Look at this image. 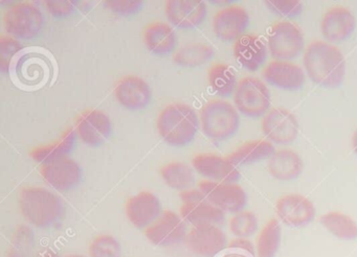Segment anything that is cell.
I'll return each instance as SVG.
<instances>
[{
	"mask_svg": "<svg viewBox=\"0 0 357 257\" xmlns=\"http://www.w3.org/2000/svg\"><path fill=\"white\" fill-rule=\"evenodd\" d=\"M307 77L321 87L337 88L346 75L344 54L333 44L313 41L308 44L303 56Z\"/></svg>",
	"mask_w": 357,
	"mask_h": 257,
	"instance_id": "6da1fadb",
	"label": "cell"
},
{
	"mask_svg": "<svg viewBox=\"0 0 357 257\" xmlns=\"http://www.w3.org/2000/svg\"><path fill=\"white\" fill-rule=\"evenodd\" d=\"M199 125L195 109L181 102L165 107L156 120L158 134L171 146H185L193 141Z\"/></svg>",
	"mask_w": 357,
	"mask_h": 257,
	"instance_id": "7a4b0ae2",
	"label": "cell"
},
{
	"mask_svg": "<svg viewBox=\"0 0 357 257\" xmlns=\"http://www.w3.org/2000/svg\"><path fill=\"white\" fill-rule=\"evenodd\" d=\"M18 205L26 221L38 228L52 227L61 219L64 213L61 198L40 186L22 188L18 196Z\"/></svg>",
	"mask_w": 357,
	"mask_h": 257,
	"instance_id": "3957f363",
	"label": "cell"
},
{
	"mask_svg": "<svg viewBox=\"0 0 357 257\" xmlns=\"http://www.w3.org/2000/svg\"><path fill=\"white\" fill-rule=\"evenodd\" d=\"M199 123L206 137L223 141L235 135L239 129V112L227 100H211L200 110Z\"/></svg>",
	"mask_w": 357,
	"mask_h": 257,
	"instance_id": "277c9868",
	"label": "cell"
},
{
	"mask_svg": "<svg viewBox=\"0 0 357 257\" xmlns=\"http://www.w3.org/2000/svg\"><path fill=\"white\" fill-rule=\"evenodd\" d=\"M6 33L16 39L29 40L43 31L45 15L36 3L18 1L10 4L3 14Z\"/></svg>",
	"mask_w": 357,
	"mask_h": 257,
	"instance_id": "5b68a950",
	"label": "cell"
},
{
	"mask_svg": "<svg viewBox=\"0 0 357 257\" xmlns=\"http://www.w3.org/2000/svg\"><path fill=\"white\" fill-rule=\"evenodd\" d=\"M234 106L238 112L248 117H259L268 112L271 91L258 77H244L238 81L233 94Z\"/></svg>",
	"mask_w": 357,
	"mask_h": 257,
	"instance_id": "8992f818",
	"label": "cell"
},
{
	"mask_svg": "<svg viewBox=\"0 0 357 257\" xmlns=\"http://www.w3.org/2000/svg\"><path fill=\"white\" fill-rule=\"evenodd\" d=\"M302 31L296 23L281 20L273 23L267 35V48L275 60L290 61L304 50Z\"/></svg>",
	"mask_w": 357,
	"mask_h": 257,
	"instance_id": "52a82bcc",
	"label": "cell"
},
{
	"mask_svg": "<svg viewBox=\"0 0 357 257\" xmlns=\"http://www.w3.org/2000/svg\"><path fill=\"white\" fill-rule=\"evenodd\" d=\"M181 200V217L194 227L202 225H220L225 212L217 208L199 188H191L179 194Z\"/></svg>",
	"mask_w": 357,
	"mask_h": 257,
	"instance_id": "ba28073f",
	"label": "cell"
},
{
	"mask_svg": "<svg viewBox=\"0 0 357 257\" xmlns=\"http://www.w3.org/2000/svg\"><path fill=\"white\" fill-rule=\"evenodd\" d=\"M198 188L213 205L223 212H240L248 203L245 190L237 183H221L202 180L198 183Z\"/></svg>",
	"mask_w": 357,
	"mask_h": 257,
	"instance_id": "9c48e42d",
	"label": "cell"
},
{
	"mask_svg": "<svg viewBox=\"0 0 357 257\" xmlns=\"http://www.w3.org/2000/svg\"><path fill=\"white\" fill-rule=\"evenodd\" d=\"M263 134L271 143L289 144L298 135V121L296 115L281 107L273 108L261 121Z\"/></svg>",
	"mask_w": 357,
	"mask_h": 257,
	"instance_id": "30bf717a",
	"label": "cell"
},
{
	"mask_svg": "<svg viewBox=\"0 0 357 257\" xmlns=\"http://www.w3.org/2000/svg\"><path fill=\"white\" fill-rule=\"evenodd\" d=\"M185 246L199 257H214L227 247V234L217 225L193 227L185 236Z\"/></svg>",
	"mask_w": 357,
	"mask_h": 257,
	"instance_id": "8fae6325",
	"label": "cell"
},
{
	"mask_svg": "<svg viewBox=\"0 0 357 257\" xmlns=\"http://www.w3.org/2000/svg\"><path fill=\"white\" fill-rule=\"evenodd\" d=\"M145 236L155 246L170 247L185 240L187 226L181 215L172 210L162 211L155 221L145 229Z\"/></svg>",
	"mask_w": 357,
	"mask_h": 257,
	"instance_id": "7c38bea8",
	"label": "cell"
},
{
	"mask_svg": "<svg viewBox=\"0 0 357 257\" xmlns=\"http://www.w3.org/2000/svg\"><path fill=\"white\" fill-rule=\"evenodd\" d=\"M112 130V119L99 109L84 111L76 119V135L89 146L103 143L109 137Z\"/></svg>",
	"mask_w": 357,
	"mask_h": 257,
	"instance_id": "4fadbf2b",
	"label": "cell"
},
{
	"mask_svg": "<svg viewBox=\"0 0 357 257\" xmlns=\"http://www.w3.org/2000/svg\"><path fill=\"white\" fill-rule=\"evenodd\" d=\"M250 24V15L239 4H231L217 10L213 17V31L223 41H236L244 35Z\"/></svg>",
	"mask_w": 357,
	"mask_h": 257,
	"instance_id": "5bb4252c",
	"label": "cell"
},
{
	"mask_svg": "<svg viewBox=\"0 0 357 257\" xmlns=\"http://www.w3.org/2000/svg\"><path fill=\"white\" fill-rule=\"evenodd\" d=\"M194 169L210 181L237 183L241 178L238 166L227 159L214 153H202L192 159Z\"/></svg>",
	"mask_w": 357,
	"mask_h": 257,
	"instance_id": "9a60e30c",
	"label": "cell"
},
{
	"mask_svg": "<svg viewBox=\"0 0 357 257\" xmlns=\"http://www.w3.org/2000/svg\"><path fill=\"white\" fill-rule=\"evenodd\" d=\"M279 219L292 228L305 227L314 219L315 207L309 198L298 194L281 196L275 205Z\"/></svg>",
	"mask_w": 357,
	"mask_h": 257,
	"instance_id": "2e32d148",
	"label": "cell"
},
{
	"mask_svg": "<svg viewBox=\"0 0 357 257\" xmlns=\"http://www.w3.org/2000/svg\"><path fill=\"white\" fill-rule=\"evenodd\" d=\"M262 77L273 87L286 91L301 89L306 81L304 69L290 61H271L263 68Z\"/></svg>",
	"mask_w": 357,
	"mask_h": 257,
	"instance_id": "e0dca14e",
	"label": "cell"
},
{
	"mask_svg": "<svg viewBox=\"0 0 357 257\" xmlns=\"http://www.w3.org/2000/svg\"><path fill=\"white\" fill-rule=\"evenodd\" d=\"M164 10L169 22L181 29H195L208 14L206 4L200 0H169Z\"/></svg>",
	"mask_w": 357,
	"mask_h": 257,
	"instance_id": "ac0fdd59",
	"label": "cell"
},
{
	"mask_svg": "<svg viewBox=\"0 0 357 257\" xmlns=\"http://www.w3.org/2000/svg\"><path fill=\"white\" fill-rule=\"evenodd\" d=\"M114 98L119 104L131 111L142 110L152 100L149 84L139 75H126L116 83Z\"/></svg>",
	"mask_w": 357,
	"mask_h": 257,
	"instance_id": "d6986e66",
	"label": "cell"
},
{
	"mask_svg": "<svg viewBox=\"0 0 357 257\" xmlns=\"http://www.w3.org/2000/svg\"><path fill=\"white\" fill-rule=\"evenodd\" d=\"M125 210L133 226L146 229L162 215V203L152 192H141L127 200Z\"/></svg>",
	"mask_w": 357,
	"mask_h": 257,
	"instance_id": "ffe728a7",
	"label": "cell"
},
{
	"mask_svg": "<svg viewBox=\"0 0 357 257\" xmlns=\"http://www.w3.org/2000/svg\"><path fill=\"white\" fill-rule=\"evenodd\" d=\"M40 173L51 187L59 192L72 189L82 177L80 165L68 157L41 165Z\"/></svg>",
	"mask_w": 357,
	"mask_h": 257,
	"instance_id": "44dd1931",
	"label": "cell"
},
{
	"mask_svg": "<svg viewBox=\"0 0 357 257\" xmlns=\"http://www.w3.org/2000/svg\"><path fill=\"white\" fill-rule=\"evenodd\" d=\"M356 29V19L344 6L326 10L321 21V33L329 43H337L351 37Z\"/></svg>",
	"mask_w": 357,
	"mask_h": 257,
	"instance_id": "7402d4cb",
	"label": "cell"
},
{
	"mask_svg": "<svg viewBox=\"0 0 357 257\" xmlns=\"http://www.w3.org/2000/svg\"><path fill=\"white\" fill-rule=\"evenodd\" d=\"M233 52L237 62L248 71L258 70L268 56L267 44L252 33H244L236 40Z\"/></svg>",
	"mask_w": 357,
	"mask_h": 257,
	"instance_id": "603a6c76",
	"label": "cell"
},
{
	"mask_svg": "<svg viewBox=\"0 0 357 257\" xmlns=\"http://www.w3.org/2000/svg\"><path fill=\"white\" fill-rule=\"evenodd\" d=\"M267 169L275 179L280 181H291L302 173L304 163L296 150L282 148L275 150V153L267 159Z\"/></svg>",
	"mask_w": 357,
	"mask_h": 257,
	"instance_id": "cb8c5ba5",
	"label": "cell"
},
{
	"mask_svg": "<svg viewBox=\"0 0 357 257\" xmlns=\"http://www.w3.org/2000/svg\"><path fill=\"white\" fill-rule=\"evenodd\" d=\"M143 41L149 52L166 54L174 49L177 36L174 29L162 21L148 23L143 29Z\"/></svg>",
	"mask_w": 357,
	"mask_h": 257,
	"instance_id": "d4e9b609",
	"label": "cell"
},
{
	"mask_svg": "<svg viewBox=\"0 0 357 257\" xmlns=\"http://www.w3.org/2000/svg\"><path fill=\"white\" fill-rule=\"evenodd\" d=\"M75 140H76V132L70 127L66 130L58 139L31 150V158L40 163L41 165L66 158L74 148Z\"/></svg>",
	"mask_w": 357,
	"mask_h": 257,
	"instance_id": "484cf974",
	"label": "cell"
},
{
	"mask_svg": "<svg viewBox=\"0 0 357 257\" xmlns=\"http://www.w3.org/2000/svg\"><path fill=\"white\" fill-rule=\"evenodd\" d=\"M275 150V146L269 140H250L227 155V159L236 166L252 164L268 159Z\"/></svg>",
	"mask_w": 357,
	"mask_h": 257,
	"instance_id": "4316f807",
	"label": "cell"
},
{
	"mask_svg": "<svg viewBox=\"0 0 357 257\" xmlns=\"http://www.w3.org/2000/svg\"><path fill=\"white\" fill-rule=\"evenodd\" d=\"M160 175L169 187L181 192L191 189L195 184L193 167L183 161L165 163L160 169Z\"/></svg>",
	"mask_w": 357,
	"mask_h": 257,
	"instance_id": "83f0119b",
	"label": "cell"
},
{
	"mask_svg": "<svg viewBox=\"0 0 357 257\" xmlns=\"http://www.w3.org/2000/svg\"><path fill=\"white\" fill-rule=\"evenodd\" d=\"M215 49L212 45L204 42H193L176 48L172 59L175 64L183 67L202 66L206 64L214 56Z\"/></svg>",
	"mask_w": 357,
	"mask_h": 257,
	"instance_id": "f1b7e54d",
	"label": "cell"
},
{
	"mask_svg": "<svg viewBox=\"0 0 357 257\" xmlns=\"http://www.w3.org/2000/svg\"><path fill=\"white\" fill-rule=\"evenodd\" d=\"M321 225L342 240L357 238V224L352 217L340 211H330L319 217Z\"/></svg>",
	"mask_w": 357,
	"mask_h": 257,
	"instance_id": "f546056e",
	"label": "cell"
},
{
	"mask_svg": "<svg viewBox=\"0 0 357 257\" xmlns=\"http://www.w3.org/2000/svg\"><path fill=\"white\" fill-rule=\"evenodd\" d=\"M208 79L213 91L222 98L234 94L237 87L236 73L225 63H214L208 68Z\"/></svg>",
	"mask_w": 357,
	"mask_h": 257,
	"instance_id": "4dcf8cb0",
	"label": "cell"
},
{
	"mask_svg": "<svg viewBox=\"0 0 357 257\" xmlns=\"http://www.w3.org/2000/svg\"><path fill=\"white\" fill-rule=\"evenodd\" d=\"M49 65L43 56L37 54H30L22 56L16 67L18 77L29 85H37L47 77Z\"/></svg>",
	"mask_w": 357,
	"mask_h": 257,
	"instance_id": "1f68e13d",
	"label": "cell"
},
{
	"mask_svg": "<svg viewBox=\"0 0 357 257\" xmlns=\"http://www.w3.org/2000/svg\"><path fill=\"white\" fill-rule=\"evenodd\" d=\"M282 229L279 221L269 219L261 230L257 240L258 257H275L281 244Z\"/></svg>",
	"mask_w": 357,
	"mask_h": 257,
	"instance_id": "d6a6232c",
	"label": "cell"
},
{
	"mask_svg": "<svg viewBox=\"0 0 357 257\" xmlns=\"http://www.w3.org/2000/svg\"><path fill=\"white\" fill-rule=\"evenodd\" d=\"M35 247V234L29 226L16 227L11 236L7 257H30Z\"/></svg>",
	"mask_w": 357,
	"mask_h": 257,
	"instance_id": "836d02e7",
	"label": "cell"
},
{
	"mask_svg": "<svg viewBox=\"0 0 357 257\" xmlns=\"http://www.w3.org/2000/svg\"><path fill=\"white\" fill-rule=\"evenodd\" d=\"M229 230L239 238H248L258 230V219L252 211L242 210L235 213L229 221Z\"/></svg>",
	"mask_w": 357,
	"mask_h": 257,
	"instance_id": "e575fe53",
	"label": "cell"
},
{
	"mask_svg": "<svg viewBox=\"0 0 357 257\" xmlns=\"http://www.w3.org/2000/svg\"><path fill=\"white\" fill-rule=\"evenodd\" d=\"M122 248L114 236L102 234L93 238L89 246L91 257H121Z\"/></svg>",
	"mask_w": 357,
	"mask_h": 257,
	"instance_id": "d590c367",
	"label": "cell"
},
{
	"mask_svg": "<svg viewBox=\"0 0 357 257\" xmlns=\"http://www.w3.org/2000/svg\"><path fill=\"white\" fill-rule=\"evenodd\" d=\"M22 49L20 40L6 33L0 35V69L3 72H9L12 60Z\"/></svg>",
	"mask_w": 357,
	"mask_h": 257,
	"instance_id": "8d00e7d4",
	"label": "cell"
},
{
	"mask_svg": "<svg viewBox=\"0 0 357 257\" xmlns=\"http://www.w3.org/2000/svg\"><path fill=\"white\" fill-rule=\"evenodd\" d=\"M264 4L273 14L287 19L298 16L303 10V3L298 0H267Z\"/></svg>",
	"mask_w": 357,
	"mask_h": 257,
	"instance_id": "74e56055",
	"label": "cell"
},
{
	"mask_svg": "<svg viewBox=\"0 0 357 257\" xmlns=\"http://www.w3.org/2000/svg\"><path fill=\"white\" fill-rule=\"evenodd\" d=\"M104 6L114 14L130 15L135 14L143 6V1L141 0H107L104 1Z\"/></svg>",
	"mask_w": 357,
	"mask_h": 257,
	"instance_id": "f35d334b",
	"label": "cell"
},
{
	"mask_svg": "<svg viewBox=\"0 0 357 257\" xmlns=\"http://www.w3.org/2000/svg\"><path fill=\"white\" fill-rule=\"evenodd\" d=\"M43 8L47 10L52 16L62 18V17H68L75 13L78 8V1H43Z\"/></svg>",
	"mask_w": 357,
	"mask_h": 257,
	"instance_id": "ab89813d",
	"label": "cell"
},
{
	"mask_svg": "<svg viewBox=\"0 0 357 257\" xmlns=\"http://www.w3.org/2000/svg\"><path fill=\"white\" fill-rule=\"evenodd\" d=\"M229 251L233 252L241 253V254L248 255V256H255V247L252 242L248 238H235L229 242L227 246Z\"/></svg>",
	"mask_w": 357,
	"mask_h": 257,
	"instance_id": "60d3db41",
	"label": "cell"
},
{
	"mask_svg": "<svg viewBox=\"0 0 357 257\" xmlns=\"http://www.w3.org/2000/svg\"><path fill=\"white\" fill-rule=\"evenodd\" d=\"M35 257H61L58 253H56L55 251L49 250V249H45V250L39 251Z\"/></svg>",
	"mask_w": 357,
	"mask_h": 257,
	"instance_id": "b9f144b4",
	"label": "cell"
},
{
	"mask_svg": "<svg viewBox=\"0 0 357 257\" xmlns=\"http://www.w3.org/2000/svg\"><path fill=\"white\" fill-rule=\"evenodd\" d=\"M352 148L355 154L357 155V127L356 130H355L354 133H353L352 136Z\"/></svg>",
	"mask_w": 357,
	"mask_h": 257,
	"instance_id": "7bdbcfd3",
	"label": "cell"
},
{
	"mask_svg": "<svg viewBox=\"0 0 357 257\" xmlns=\"http://www.w3.org/2000/svg\"><path fill=\"white\" fill-rule=\"evenodd\" d=\"M221 257H250L248 255L241 254V253L233 252V251H229L227 254L222 255Z\"/></svg>",
	"mask_w": 357,
	"mask_h": 257,
	"instance_id": "ee69618b",
	"label": "cell"
},
{
	"mask_svg": "<svg viewBox=\"0 0 357 257\" xmlns=\"http://www.w3.org/2000/svg\"><path fill=\"white\" fill-rule=\"evenodd\" d=\"M66 257H86V256H84V255H81V254H70V255H68V256H66Z\"/></svg>",
	"mask_w": 357,
	"mask_h": 257,
	"instance_id": "f6af8a7d",
	"label": "cell"
}]
</instances>
